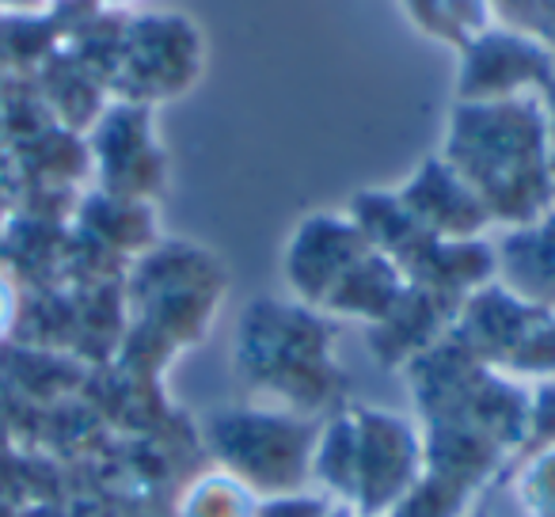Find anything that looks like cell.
I'll use <instances>...</instances> for the list:
<instances>
[{"label":"cell","instance_id":"cell-8","mask_svg":"<svg viewBox=\"0 0 555 517\" xmlns=\"http://www.w3.org/2000/svg\"><path fill=\"white\" fill-rule=\"evenodd\" d=\"M396 198L411 214V221L423 232H430L434 240H479L491 229L483 202L468 191V183L441 156H430L403 183V191H396Z\"/></svg>","mask_w":555,"mask_h":517},{"label":"cell","instance_id":"cell-1","mask_svg":"<svg viewBox=\"0 0 555 517\" xmlns=\"http://www.w3.org/2000/svg\"><path fill=\"white\" fill-rule=\"evenodd\" d=\"M441 160L468 183L499 229H517L555 209L552 148L540 95L456 103Z\"/></svg>","mask_w":555,"mask_h":517},{"label":"cell","instance_id":"cell-12","mask_svg":"<svg viewBox=\"0 0 555 517\" xmlns=\"http://www.w3.org/2000/svg\"><path fill=\"white\" fill-rule=\"evenodd\" d=\"M255 506L259 502L251 499V487L217 476L194 487L191 502H186V517H255Z\"/></svg>","mask_w":555,"mask_h":517},{"label":"cell","instance_id":"cell-6","mask_svg":"<svg viewBox=\"0 0 555 517\" xmlns=\"http://www.w3.org/2000/svg\"><path fill=\"white\" fill-rule=\"evenodd\" d=\"M373 251L365 232L354 224V217L317 214L301 221L286 251V279L294 294L305 301V309H327L347 274Z\"/></svg>","mask_w":555,"mask_h":517},{"label":"cell","instance_id":"cell-4","mask_svg":"<svg viewBox=\"0 0 555 517\" xmlns=\"http://www.w3.org/2000/svg\"><path fill=\"white\" fill-rule=\"evenodd\" d=\"M354 441H350V483L347 494L354 499L362 517H380L400 509L411 499L423 468V445L411 426L396 415H365L350 418Z\"/></svg>","mask_w":555,"mask_h":517},{"label":"cell","instance_id":"cell-7","mask_svg":"<svg viewBox=\"0 0 555 517\" xmlns=\"http://www.w3.org/2000/svg\"><path fill=\"white\" fill-rule=\"evenodd\" d=\"M555 80L544 47L514 31H479L464 42L461 103L540 95Z\"/></svg>","mask_w":555,"mask_h":517},{"label":"cell","instance_id":"cell-3","mask_svg":"<svg viewBox=\"0 0 555 517\" xmlns=\"http://www.w3.org/2000/svg\"><path fill=\"white\" fill-rule=\"evenodd\" d=\"M240 358L247 373L278 396H324L332 385L327 332L305 305H251L240 332Z\"/></svg>","mask_w":555,"mask_h":517},{"label":"cell","instance_id":"cell-11","mask_svg":"<svg viewBox=\"0 0 555 517\" xmlns=\"http://www.w3.org/2000/svg\"><path fill=\"white\" fill-rule=\"evenodd\" d=\"M95 148H100V164L111 171V191L118 198H133L153 179L156 164H160L156 160L145 111L133 107V103H126L115 115L103 118Z\"/></svg>","mask_w":555,"mask_h":517},{"label":"cell","instance_id":"cell-9","mask_svg":"<svg viewBox=\"0 0 555 517\" xmlns=\"http://www.w3.org/2000/svg\"><path fill=\"white\" fill-rule=\"evenodd\" d=\"M494 282L514 297L555 312V209L517 229H502L494 244Z\"/></svg>","mask_w":555,"mask_h":517},{"label":"cell","instance_id":"cell-2","mask_svg":"<svg viewBox=\"0 0 555 517\" xmlns=\"http://www.w3.org/2000/svg\"><path fill=\"white\" fill-rule=\"evenodd\" d=\"M453 339L494 373L555 380V312L521 301L499 282L456 309Z\"/></svg>","mask_w":555,"mask_h":517},{"label":"cell","instance_id":"cell-14","mask_svg":"<svg viewBox=\"0 0 555 517\" xmlns=\"http://www.w3.org/2000/svg\"><path fill=\"white\" fill-rule=\"evenodd\" d=\"M403 4L411 9V16H415V24L423 27V31L441 35V39H461L446 12V0H403Z\"/></svg>","mask_w":555,"mask_h":517},{"label":"cell","instance_id":"cell-13","mask_svg":"<svg viewBox=\"0 0 555 517\" xmlns=\"http://www.w3.org/2000/svg\"><path fill=\"white\" fill-rule=\"evenodd\" d=\"M544 438L555 449V380H540L525 408V438Z\"/></svg>","mask_w":555,"mask_h":517},{"label":"cell","instance_id":"cell-15","mask_svg":"<svg viewBox=\"0 0 555 517\" xmlns=\"http://www.w3.org/2000/svg\"><path fill=\"white\" fill-rule=\"evenodd\" d=\"M255 517H324V502L305 494H278V499L255 506Z\"/></svg>","mask_w":555,"mask_h":517},{"label":"cell","instance_id":"cell-17","mask_svg":"<svg viewBox=\"0 0 555 517\" xmlns=\"http://www.w3.org/2000/svg\"><path fill=\"white\" fill-rule=\"evenodd\" d=\"M12 316H16V297H12V289H9V282L0 279V335L9 332V324H12Z\"/></svg>","mask_w":555,"mask_h":517},{"label":"cell","instance_id":"cell-16","mask_svg":"<svg viewBox=\"0 0 555 517\" xmlns=\"http://www.w3.org/2000/svg\"><path fill=\"white\" fill-rule=\"evenodd\" d=\"M544 103V118H547V148H552V179H555V80L540 92Z\"/></svg>","mask_w":555,"mask_h":517},{"label":"cell","instance_id":"cell-10","mask_svg":"<svg viewBox=\"0 0 555 517\" xmlns=\"http://www.w3.org/2000/svg\"><path fill=\"white\" fill-rule=\"evenodd\" d=\"M130 73L156 92H176L198 73V31L183 20H141L126 47Z\"/></svg>","mask_w":555,"mask_h":517},{"label":"cell","instance_id":"cell-18","mask_svg":"<svg viewBox=\"0 0 555 517\" xmlns=\"http://www.w3.org/2000/svg\"><path fill=\"white\" fill-rule=\"evenodd\" d=\"M0 9L12 12V16H31V12L47 9V0H0Z\"/></svg>","mask_w":555,"mask_h":517},{"label":"cell","instance_id":"cell-5","mask_svg":"<svg viewBox=\"0 0 555 517\" xmlns=\"http://www.w3.org/2000/svg\"><path fill=\"white\" fill-rule=\"evenodd\" d=\"M217 453L259 491L286 494V487L312 464L317 434L286 415H229L214 430Z\"/></svg>","mask_w":555,"mask_h":517}]
</instances>
